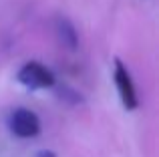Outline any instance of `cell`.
<instances>
[{"label": "cell", "mask_w": 159, "mask_h": 157, "mask_svg": "<svg viewBox=\"0 0 159 157\" xmlns=\"http://www.w3.org/2000/svg\"><path fill=\"white\" fill-rule=\"evenodd\" d=\"M18 81L28 89H48L54 85V75L51 69H47L39 61L22 65L18 71Z\"/></svg>", "instance_id": "1"}, {"label": "cell", "mask_w": 159, "mask_h": 157, "mask_svg": "<svg viewBox=\"0 0 159 157\" xmlns=\"http://www.w3.org/2000/svg\"><path fill=\"white\" fill-rule=\"evenodd\" d=\"M113 78H115V87L119 91V97L123 101L125 109L133 111L139 105V99H137V91H135V83H133L131 75H129V69L121 63L119 59H115V69H113Z\"/></svg>", "instance_id": "2"}, {"label": "cell", "mask_w": 159, "mask_h": 157, "mask_svg": "<svg viewBox=\"0 0 159 157\" xmlns=\"http://www.w3.org/2000/svg\"><path fill=\"white\" fill-rule=\"evenodd\" d=\"M10 131L20 139H30L40 133V119L30 109H16L10 117Z\"/></svg>", "instance_id": "3"}, {"label": "cell", "mask_w": 159, "mask_h": 157, "mask_svg": "<svg viewBox=\"0 0 159 157\" xmlns=\"http://www.w3.org/2000/svg\"><path fill=\"white\" fill-rule=\"evenodd\" d=\"M54 30H57L58 40H61L69 51H75V48L79 47V34H77V30H75L73 22H70L69 18L58 16V18L54 20Z\"/></svg>", "instance_id": "4"}, {"label": "cell", "mask_w": 159, "mask_h": 157, "mask_svg": "<svg viewBox=\"0 0 159 157\" xmlns=\"http://www.w3.org/2000/svg\"><path fill=\"white\" fill-rule=\"evenodd\" d=\"M36 157H57V155H54L52 151H40V153L36 155Z\"/></svg>", "instance_id": "5"}]
</instances>
